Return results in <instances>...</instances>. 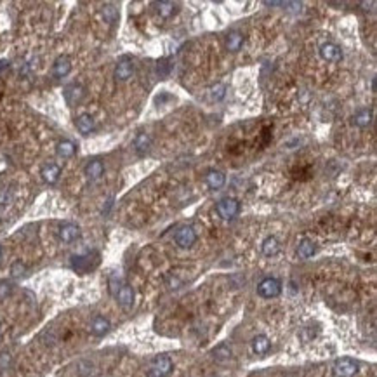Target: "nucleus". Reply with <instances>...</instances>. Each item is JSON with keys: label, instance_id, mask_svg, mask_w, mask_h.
I'll list each match as a JSON object with an SVG mask.
<instances>
[{"label": "nucleus", "instance_id": "5701e85b", "mask_svg": "<svg viewBox=\"0 0 377 377\" xmlns=\"http://www.w3.org/2000/svg\"><path fill=\"white\" fill-rule=\"evenodd\" d=\"M56 153H58V157L61 158H71L77 153V144L68 139L59 141L58 146H56Z\"/></svg>", "mask_w": 377, "mask_h": 377}, {"label": "nucleus", "instance_id": "a211bd4d", "mask_svg": "<svg viewBox=\"0 0 377 377\" xmlns=\"http://www.w3.org/2000/svg\"><path fill=\"white\" fill-rule=\"evenodd\" d=\"M250 348H252V353H254V355L265 356L266 353L270 351L271 343H270V339H268L266 335L259 334V335H255V337L252 339V343H250Z\"/></svg>", "mask_w": 377, "mask_h": 377}, {"label": "nucleus", "instance_id": "2eb2a0df", "mask_svg": "<svg viewBox=\"0 0 377 377\" xmlns=\"http://www.w3.org/2000/svg\"><path fill=\"white\" fill-rule=\"evenodd\" d=\"M40 176H42V179L47 182V184H56V182L59 181V176H61V167L58 164H52V162H49L42 167L40 170Z\"/></svg>", "mask_w": 377, "mask_h": 377}, {"label": "nucleus", "instance_id": "423d86ee", "mask_svg": "<svg viewBox=\"0 0 377 377\" xmlns=\"http://www.w3.org/2000/svg\"><path fill=\"white\" fill-rule=\"evenodd\" d=\"M332 374L334 377H355L358 374V363L351 358H339L332 367Z\"/></svg>", "mask_w": 377, "mask_h": 377}, {"label": "nucleus", "instance_id": "bb28decb", "mask_svg": "<svg viewBox=\"0 0 377 377\" xmlns=\"http://www.w3.org/2000/svg\"><path fill=\"white\" fill-rule=\"evenodd\" d=\"M212 356L217 360V362H228V360H231V356H233V353H231L230 346L221 344V346H217L216 350L212 351Z\"/></svg>", "mask_w": 377, "mask_h": 377}, {"label": "nucleus", "instance_id": "393cba45", "mask_svg": "<svg viewBox=\"0 0 377 377\" xmlns=\"http://www.w3.org/2000/svg\"><path fill=\"white\" fill-rule=\"evenodd\" d=\"M155 6H157V12L165 19L172 18V16L176 14V4L174 2H165L164 0V2H157Z\"/></svg>", "mask_w": 377, "mask_h": 377}, {"label": "nucleus", "instance_id": "412c9836", "mask_svg": "<svg viewBox=\"0 0 377 377\" xmlns=\"http://www.w3.org/2000/svg\"><path fill=\"white\" fill-rule=\"evenodd\" d=\"M316 252V245L313 240H310V238H304V240L299 242L297 245V255L301 259H310L313 257Z\"/></svg>", "mask_w": 377, "mask_h": 377}, {"label": "nucleus", "instance_id": "c85d7f7f", "mask_svg": "<svg viewBox=\"0 0 377 377\" xmlns=\"http://www.w3.org/2000/svg\"><path fill=\"white\" fill-rule=\"evenodd\" d=\"M24 273H26V266H24V262L16 261L14 265L11 266V275L14 278H21V277H24Z\"/></svg>", "mask_w": 377, "mask_h": 377}, {"label": "nucleus", "instance_id": "f257e3e1", "mask_svg": "<svg viewBox=\"0 0 377 377\" xmlns=\"http://www.w3.org/2000/svg\"><path fill=\"white\" fill-rule=\"evenodd\" d=\"M97 262H99V254L94 252V250L87 254H82V255H73L71 257V268L80 275L94 270L97 266Z\"/></svg>", "mask_w": 377, "mask_h": 377}, {"label": "nucleus", "instance_id": "f704fd0d", "mask_svg": "<svg viewBox=\"0 0 377 377\" xmlns=\"http://www.w3.org/2000/svg\"><path fill=\"white\" fill-rule=\"evenodd\" d=\"M6 68H9V61H6V59L0 61V71H4Z\"/></svg>", "mask_w": 377, "mask_h": 377}, {"label": "nucleus", "instance_id": "f03ea898", "mask_svg": "<svg viewBox=\"0 0 377 377\" xmlns=\"http://www.w3.org/2000/svg\"><path fill=\"white\" fill-rule=\"evenodd\" d=\"M216 212L219 214V217L224 219V221H231V219H235L240 214V202L231 197L221 198L216 205Z\"/></svg>", "mask_w": 377, "mask_h": 377}, {"label": "nucleus", "instance_id": "b1692460", "mask_svg": "<svg viewBox=\"0 0 377 377\" xmlns=\"http://www.w3.org/2000/svg\"><path fill=\"white\" fill-rule=\"evenodd\" d=\"M261 250L266 257H273V255H277L280 252V242L275 237H268L266 240L262 242Z\"/></svg>", "mask_w": 377, "mask_h": 377}, {"label": "nucleus", "instance_id": "7ed1b4c3", "mask_svg": "<svg viewBox=\"0 0 377 377\" xmlns=\"http://www.w3.org/2000/svg\"><path fill=\"white\" fill-rule=\"evenodd\" d=\"M174 363L170 360L169 355H158L152 363V368H149L148 375L146 377H169L172 374Z\"/></svg>", "mask_w": 377, "mask_h": 377}, {"label": "nucleus", "instance_id": "9d476101", "mask_svg": "<svg viewBox=\"0 0 377 377\" xmlns=\"http://www.w3.org/2000/svg\"><path fill=\"white\" fill-rule=\"evenodd\" d=\"M84 96H85V87L80 84H71L64 89V99H66V103L70 104V106L79 104L80 101L84 99Z\"/></svg>", "mask_w": 377, "mask_h": 377}, {"label": "nucleus", "instance_id": "f3484780", "mask_svg": "<svg viewBox=\"0 0 377 377\" xmlns=\"http://www.w3.org/2000/svg\"><path fill=\"white\" fill-rule=\"evenodd\" d=\"M84 174L87 176V179L91 181H97L101 179V176L104 174V165L101 160H91L84 169Z\"/></svg>", "mask_w": 377, "mask_h": 377}, {"label": "nucleus", "instance_id": "9b49d317", "mask_svg": "<svg viewBox=\"0 0 377 377\" xmlns=\"http://www.w3.org/2000/svg\"><path fill=\"white\" fill-rule=\"evenodd\" d=\"M320 56H322V59L328 61V63H339V61L343 59V51H341V47L335 46V44L327 42L320 47Z\"/></svg>", "mask_w": 377, "mask_h": 377}, {"label": "nucleus", "instance_id": "ddd939ff", "mask_svg": "<svg viewBox=\"0 0 377 377\" xmlns=\"http://www.w3.org/2000/svg\"><path fill=\"white\" fill-rule=\"evenodd\" d=\"M109 328H111V323H109V320L106 316H101L97 315L92 318L91 322V334L96 335V337H103V335H106L109 332Z\"/></svg>", "mask_w": 377, "mask_h": 377}, {"label": "nucleus", "instance_id": "20e7f679", "mask_svg": "<svg viewBox=\"0 0 377 377\" xmlns=\"http://www.w3.org/2000/svg\"><path fill=\"white\" fill-rule=\"evenodd\" d=\"M282 292V282L275 277H266L259 282L257 285V294L262 299H275Z\"/></svg>", "mask_w": 377, "mask_h": 377}, {"label": "nucleus", "instance_id": "c756f323", "mask_svg": "<svg viewBox=\"0 0 377 377\" xmlns=\"http://www.w3.org/2000/svg\"><path fill=\"white\" fill-rule=\"evenodd\" d=\"M12 202V192L11 188H7V186H4V188H0V207H7Z\"/></svg>", "mask_w": 377, "mask_h": 377}, {"label": "nucleus", "instance_id": "4468645a", "mask_svg": "<svg viewBox=\"0 0 377 377\" xmlns=\"http://www.w3.org/2000/svg\"><path fill=\"white\" fill-rule=\"evenodd\" d=\"M75 125H77V131L80 134H84V136H89V134H92L96 131V122L89 113H82L80 117H77Z\"/></svg>", "mask_w": 377, "mask_h": 377}, {"label": "nucleus", "instance_id": "4be33fe9", "mask_svg": "<svg viewBox=\"0 0 377 377\" xmlns=\"http://www.w3.org/2000/svg\"><path fill=\"white\" fill-rule=\"evenodd\" d=\"M134 148H136V152L139 153V155L148 153L149 148H152V137H149L146 132L137 134L136 139H134Z\"/></svg>", "mask_w": 377, "mask_h": 377}, {"label": "nucleus", "instance_id": "aec40b11", "mask_svg": "<svg viewBox=\"0 0 377 377\" xmlns=\"http://www.w3.org/2000/svg\"><path fill=\"white\" fill-rule=\"evenodd\" d=\"M372 120H374V113H372V109H360V111L355 113V117H353V124L356 125V127H368V125L372 124Z\"/></svg>", "mask_w": 377, "mask_h": 377}, {"label": "nucleus", "instance_id": "7c9ffc66", "mask_svg": "<svg viewBox=\"0 0 377 377\" xmlns=\"http://www.w3.org/2000/svg\"><path fill=\"white\" fill-rule=\"evenodd\" d=\"M12 363V356L9 351H0V372L7 370Z\"/></svg>", "mask_w": 377, "mask_h": 377}, {"label": "nucleus", "instance_id": "a878e982", "mask_svg": "<svg viewBox=\"0 0 377 377\" xmlns=\"http://www.w3.org/2000/svg\"><path fill=\"white\" fill-rule=\"evenodd\" d=\"M101 16H103V19L108 24H113L119 19V9H117L113 4H106V6H103V9H101Z\"/></svg>", "mask_w": 377, "mask_h": 377}, {"label": "nucleus", "instance_id": "72a5a7b5", "mask_svg": "<svg viewBox=\"0 0 377 377\" xmlns=\"http://www.w3.org/2000/svg\"><path fill=\"white\" fill-rule=\"evenodd\" d=\"M7 294H9V285L6 282L0 283V297H6Z\"/></svg>", "mask_w": 377, "mask_h": 377}, {"label": "nucleus", "instance_id": "cd10ccee", "mask_svg": "<svg viewBox=\"0 0 377 377\" xmlns=\"http://www.w3.org/2000/svg\"><path fill=\"white\" fill-rule=\"evenodd\" d=\"M226 96V85L224 84H216L210 87V99L212 101H221Z\"/></svg>", "mask_w": 377, "mask_h": 377}, {"label": "nucleus", "instance_id": "dca6fc26", "mask_svg": "<svg viewBox=\"0 0 377 377\" xmlns=\"http://www.w3.org/2000/svg\"><path fill=\"white\" fill-rule=\"evenodd\" d=\"M205 182L210 190L217 192V190H221L222 186H224L226 176H224V172H221V170H209L205 176Z\"/></svg>", "mask_w": 377, "mask_h": 377}, {"label": "nucleus", "instance_id": "1a4fd4ad", "mask_svg": "<svg viewBox=\"0 0 377 377\" xmlns=\"http://www.w3.org/2000/svg\"><path fill=\"white\" fill-rule=\"evenodd\" d=\"M115 80L119 82H127L129 79L134 75V63L129 58H122L115 66Z\"/></svg>", "mask_w": 377, "mask_h": 377}, {"label": "nucleus", "instance_id": "6ab92c4d", "mask_svg": "<svg viewBox=\"0 0 377 377\" xmlns=\"http://www.w3.org/2000/svg\"><path fill=\"white\" fill-rule=\"evenodd\" d=\"M224 46L230 52H238L243 46V35L240 31H230V33L226 35Z\"/></svg>", "mask_w": 377, "mask_h": 377}, {"label": "nucleus", "instance_id": "0eeeda50", "mask_svg": "<svg viewBox=\"0 0 377 377\" xmlns=\"http://www.w3.org/2000/svg\"><path fill=\"white\" fill-rule=\"evenodd\" d=\"M174 240H176V243L181 249H192L195 243H197V233H195L192 226H181L176 231V235H174Z\"/></svg>", "mask_w": 377, "mask_h": 377}, {"label": "nucleus", "instance_id": "473e14b6", "mask_svg": "<svg viewBox=\"0 0 377 377\" xmlns=\"http://www.w3.org/2000/svg\"><path fill=\"white\" fill-rule=\"evenodd\" d=\"M157 70H158V75H160V77H165V75H169V71H170V64L167 63V59H162V61H158V66H157Z\"/></svg>", "mask_w": 377, "mask_h": 377}, {"label": "nucleus", "instance_id": "6e6552de", "mask_svg": "<svg viewBox=\"0 0 377 377\" xmlns=\"http://www.w3.org/2000/svg\"><path fill=\"white\" fill-rule=\"evenodd\" d=\"M80 235H82L80 226H77L75 222H64L58 230V238H59V242H63V243L77 242L80 238Z\"/></svg>", "mask_w": 377, "mask_h": 377}, {"label": "nucleus", "instance_id": "c9c22d12", "mask_svg": "<svg viewBox=\"0 0 377 377\" xmlns=\"http://www.w3.org/2000/svg\"><path fill=\"white\" fill-rule=\"evenodd\" d=\"M0 259H2V247H0Z\"/></svg>", "mask_w": 377, "mask_h": 377}, {"label": "nucleus", "instance_id": "f8f14e48", "mask_svg": "<svg viewBox=\"0 0 377 377\" xmlns=\"http://www.w3.org/2000/svg\"><path fill=\"white\" fill-rule=\"evenodd\" d=\"M71 71V59L68 56H59L52 64V77L54 79H64Z\"/></svg>", "mask_w": 377, "mask_h": 377}, {"label": "nucleus", "instance_id": "39448f33", "mask_svg": "<svg viewBox=\"0 0 377 377\" xmlns=\"http://www.w3.org/2000/svg\"><path fill=\"white\" fill-rule=\"evenodd\" d=\"M115 299L117 303H119V306L122 308V310L125 311H131L132 306H134V301H136V294H134V289L131 285H129L127 282H124L122 285L117 289L115 294Z\"/></svg>", "mask_w": 377, "mask_h": 377}, {"label": "nucleus", "instance_id": "2f4dec72", "mask_svg": "<svg viewBox=\"0 0 377 377\" xmlns=\"http://www.w3.org/2000/svg\"><path fill=\"white\" fill-rule=\"evenodd\" d=\"M122 283H124V280H122L120 277H117V275H111V277H109L108 285H109V292H111V295L115 294L117 289H119V287L122 285Z\"/></svg>", "mask_w": 377, "mask_h": 377}]
</instances>
